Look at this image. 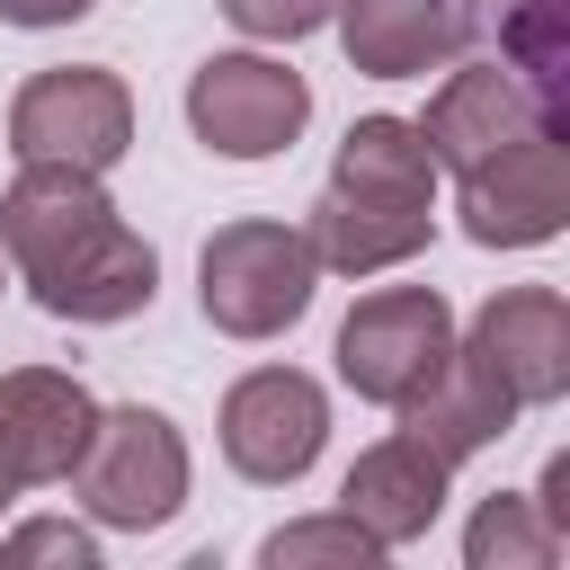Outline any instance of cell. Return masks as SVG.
<instances>
[{
  "label": "cell",
  "instance_id": "cell-22",
  "mask_svg": "<svg viewBox=\"0 0 570 570\" xmlns=\"http://www.w3.org/2000/svg\"><path fill=\"white\" fill-rule=\"evenodd\" d=\"M525 499H534V508H543V525L570 543V454H552V463H543V481H534Z\"/></svg>",
  "mask_w": 570,
  "mask_h": 570
},
{
  "label": "cell",
  "instance_id": "cell-23",
  "mask_svg": "<svg viewBox=\"0 0 570 570\" xmlns=\"http://www.w3.org/2000/svg\"><path fill=\"white\" fill-rule=\"evenodd\" d=\"M0 285H9V258H0Z\"/></svg>",
  "mask_w": 570,
  "mask_h": 570
},
{
  "label": "cell",
  "instance_id": "cell-9",
  "mask_svg": "<svg viewBox=\"0 0 570 570\" xmlns=\"http://www.w3.org/2000/svg\"><path fill=\"white\" fill-rule=\"evenodd\" d=\"M214 436H223V463L258 490H294L321 445H330V392L303 374V365H249L223 410H214Z\"/></svg>",
  "mask_w": 570,
  "mask_h": 570
},
{
  "label": "cell",
  "instance_id": "cell-11",
  "mask_svg": "<svg viewBox=\"0 0 570 570\" xmlns=\"http://www.w3.org/2000/svg\"><path fill=\"white\" fill-rule=\"evenodd\" d=\"M481 18H490L481 0H338L330 9L338 53L365 80H428V71L463 62Z\"/></svg>",
  "mask_w": 570,
  "mask_h": 570
},
{
  "label": "cell",
  "instance_id": "cell-15",
  "mask_svg": "<svg viewBox=\"0 0 570 570\" xmlns=\"http://www.w3.org/2000/svg\"><path fill=\"white\" fill-rule=\"evenodd\" d=\"M392 419H401L419 445H436L445 463H463V454L499 445V436H508L525 410H517V401H508V383H499V374H490V365H481V356L454 338V356H445V365H436V374H428V383H419V392H410Z\"/></svg>",
  "mask_w": 570,
  "mask_h": 570
},
{
  "label": "cell",
  "instance_id": "cell-3",
  "mask_svg": "<svg viewBox=\"0 0 570 570\" xmlns=\"http://www.w3.org/2000/svg\"><path fill=\"white\" fill-rule=\"evenodd\" d=\"M321 294V249L303 223H276V214H240L205 240L196 258V303L223 338H285Z\"/></svg>",
  "mask_w": 570,
  "mask_h": 570
},
{
  "label": "cell",
  "instance_id": "cell-5",
  "mask_svg": "<svg viewBox=\"0 0 570 570\" xmlns=\"http://www.w3.org/2000/svg\"><path fill=\"white\" fill-rule=\"evenodd\" d=\"M312 125V80L285 53H205L187 71V134L214 160H276Z\"/></svg>",
  "mask_w": 570,
  "mask_h": 570
},
{
  "label": "cell",
  "instance_id": "cell-18",
  "mask_svg": "<svg viewBox=\"0 0 570 570\" xmlns=\"http://www.w3.org/2000/svg\"><path fill=\"white\" fill-rule=\"evenodd\" d=\"M258 561H267V570H374V561H383V543H374L347 508H321V517L276 525V534L258 543Z\"/></svg>",
  "mask_w": 570,
  "mask_h": 570
},
{
  "label": "cell",
  "instance_id": "cell-7",
  "mask_svg": "<svg viewBox=\"0 0 570 570\" xmlns=\"http://www.w3.org/2000/svg\"><path fill=\"white\" fill-rule=\"evenodd\" d=\"M338 383L374 410H401L445 356H454V303L436 285H374L338 321Z\"/></svg>",
  "mask_w": 570,
  "mask_h": 570
},
{
  "label": "cell",
  "instance_id": "cell-21",
  "mask_svg": "<svg viewBox=\"0 0 570 570\" xmlns=\"http://www.w3.org/2000/svg\"><path fill=\"white\" fill-rule=\"evenodd\" d=\"M98 0H0V27H27V36H45V27H71V18H89Z\"/></svg>",
  "mask_w": 570,
  "mask_h": 570
},
{
  "label": "cell",
  "instance_id": "cell-2",
  "mask_svg": "<svg viewBox=\"0 0 570 570\" xmlns=\"http://www.w3.org/2000/svg\"><path fill=\"white\" fill-rule=\"evenodd\" d=\"M303 232L321 249V276L410 267L436 240V151L419 134V116H356Z\"/></svg>",
  "mask_w": 570,
  "mask_h": 570
},
{
  "label": "cell",
  "instance_id": "cell-16",
  "mask_svg": "<svg viewBox=\"0 0 570 570\" xmlns=\"http://www.w3.org/2000/svg\"><path fill=\"white\" fill-rule=\"evenodd\" d=\"M499 62L543 125L570 134V0H499Z\"/></svg>",
  "mask_w": 570,
  "mask_h": 570
},
{
  "label": "cell",
  "instance_id": "cell-8",
  "mask_svg": "<svg viewBox=\"0 0 570 570\" xmlns=\"http://www.w3.org/2000/svg\"><path fill=\"white\" fill-rule=\"evenodd\" d=\"M9 151L62 169H116L134 151V89L107 62H53L9 98Z\"/></svg>",
  "mask_w": 570,
  "mask_h": 570
},
{
  "label": "cell",
  "instance_id": "cell-19",
  "mask_svg": "<svg viewBox=\"0 0 570 570\" xmlns=\"http://www.w3.org/2000/svg\"><path fill=\"white\" fill-rule=\"evenodd\" d=\"M330 9H338V0H223V18H232L249 45H303V36L330 27Z\"/></svg>",
  "mask_w": 570,
  "mask_h": 570
},
{
  "label": "cell",
  "instance_id": "cell-10",
  "mask_svg": "<svg viewBox=\"0 0 570 570\" xmlns=\"http://www.w3.org/2000/svg\"><path fill=\"white\" fill-rule=\"evenodd\" d=\"M89 428H98V401H89L80 374H62V365H9L0 374V508L27 499V490L71 481Z\"/></svg>",
  "mask_w": 570,
  "mask_h": 570
},
{
  "label": "cell",
  "instance_id": "cell-12",
  "mask_svg": "<svg viewBox=\"0 0 570 570\" xmlns=\"http://www.w3.org/2000/svg\"><path fill=\"white\" fill-rule=\"evenodd\" d=\"M463 347L508 383L517 410L570 401V303H561L552 285H499V294L472 312Z\"/></svg>",
  "mask_w": 570,
  "mask_h": 570
},
{
  "label": "cell",
  "instance_id": "cell-13",
  "mask_svg": "<svg viewBox=\"0 0 570 570\" xmlns=\"http://www.w3.org/2000/svg\"><path fill=\"white\" fill-rule=\"evenodd\" d=\"M445 499H454V463H445L436 445H419L410 428L374 436V445L347 463V481H338V508H347L383 552L428 543V525L445 517Z\"/></svg>",
  "mask_w": 570,
  "mask_h": 570
},
{
  "label": "cell",
  "instance_id": "cell-20",
  "mask_svg": "<svg viewBox=\"0 0 570 570\" xmlns=\"http://www.w3.org/2000/svg\"><path fill=\"white\" fill-rule=\"evenodd\" d=\"M0 561H71V570H98V534L71 525V517H27L0 534Z\"/></svg>",
  "mask_w": 570,
  "mask_h": 570
},
{
  "label": "cell",
  "instance_id": "cell-1",
  "mask_svg": "<svg viewBox=\"0 0 570 570\" xmlns=\"http://www.w3.org/2000/svg\"><path fill=\"white\" fill-rule=\"evenodd\" d=\"M0 258L36 294V312L71 330L134 321L160 294V249L125 223L98 169H62V160H18V178L0 187Z\"/></svg>",
  "mask_w": 570,
  "mask_h": 570
},
{
  "label": "cell",
  "instance_id": "cell-17",
  "mask_svg": "<svg viewBox=\"0 0 570 570\" xmlns=\"http://www.w3.org/2000/svg\"><path fill=\"white\" fill-rule=\"evenodd\" d=\"M570 543L543 525V508L525 490H490L463 517V570H552Z\"/></svg>",
  "mask_w": 570,
  "mask_h": 570
},
{
  "label": "cell",
  "instance_id": "cell-6",
  "mask_svg": "<svg viewBox=\"0 0 570 570\" xmlns=\"http://www.w3.org/2000/svg\"><path fill=\"white\" fill-rule=\"evenodd\" d=\"M454 214H463V240H481V249H543V240H561L570 232V134L525 125L490 160L454 169Z\"/></svg>",
  "mask_w": 570,
  "mask_h": 570
},
{
  "label": "cell",
  "instance_id": "cell-14",
  "mask_svg": "<svg viewBox=\"0 0 570 570\" xmlns=\"http://www.w3.org/2000/svg\"><path fill=\"white\" fill-rule=\"evenodd\" d=\"M525 125H543V116H534V98L517 89L508 62H445V80L428 89V116H419V134H428V151H436V178L490 160V151L517 142ZM552 134H561V125H552Z\"/></svg>",
  "mask_w": 570,
  "mask_h": 570
},
{
  "label": "cell",
  "instance_id": "cell-4",
  "mask_svg": "<svg viewBox=\"0 0 570 570\" xmlns=\"http://www.w3.org/2000/svg\"><path fill=\"white\" fill-rule=\"evenodd\" d=\"M196 490V463H187V436L169 410H142V401H116L98 410L80 463H71V499L89 508V525L107 534H160Z\"/></svg>",
  "mask_w": 570,
  "mask_h": 570
}]
</instances>
